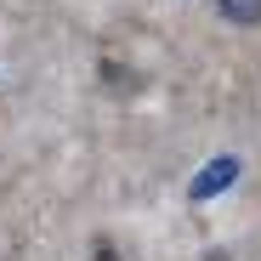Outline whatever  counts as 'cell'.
<instances>
[{
  "label": "cell",
  "mask_w": 261,
  "mask_h": 261,
  "mask_svg": "<svg viewBox=\"0 0 261 261\" xmlns=\"http://www.w3.org/2000/svg\"><path fill=\"white\" fill-rule=\"evenodd\" d=\"M239 176V159H222V165H204L199 170V182H193V199H216L227 182Z\"/></svg>",
  "instance_id": "cell-1"
},
{
  "label": "cell",
  "mask_w": 261,
  "mask_h": 261,
  "mask_svg": "<svg viewBox=\"0 0 261 261\" xmlns=\"http://www.w3.org/2000/svg\"><path fill=\"white\" fill-rule=\"evenodd\" d=\"M216 12L227 23H239V29H255L261 23V0H216Z\"/></svg>",
  "instance_id": "cell-2"
}]
</instances>
